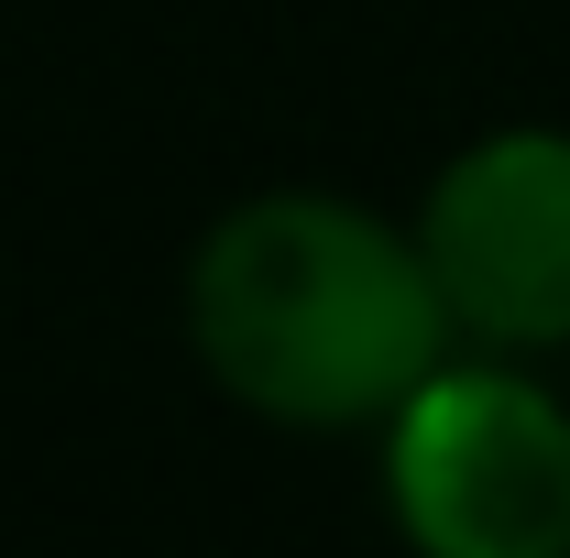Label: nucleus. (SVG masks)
I'll return each mask as SVG.
<instances>
[{"instance_id":"1","label":"nucleus","mask_w":570,"mask_h":558,"mask_svg":"<svg viewBox=\"0 0 570 558\" xmlns=\"http://www.w3.org/2000/svg\"><path fill=\"white\" fill-rule=\"evenodd\" d=\"M187 350L242 417L296 438H384L395 406L461 329L439 307L417 219H384L341 187H253L187 252Z\"/></svg>"},{"instance_id":"2","label":"nucleus","mask_w":570,"mask_h":558,"mask_svg":"<svg viewBox=\"0 0 570 558\" xmlns=\"http://www.w3.org/2000/svg\"><path fill=\"white\" fill-rule=\"evenodd\" d=\"M373 471L417 558H570V406L538 361H439L373 438Z\"/></svg>"},{"instance_id":"3","label":"nucleus","mask_w":570,"mask_h":558,"mask_svg":"<svg viewBox=\"0 0 570 558\" xmlns=\"http://www.w3.org/2000/svg\"><path fill=\"white\" fill-rule=\"evenodd\" d=\"M417 252L461 350L560 361L570 350V121L472 132L417 198Z\"/></svg>"}]
</instances>
